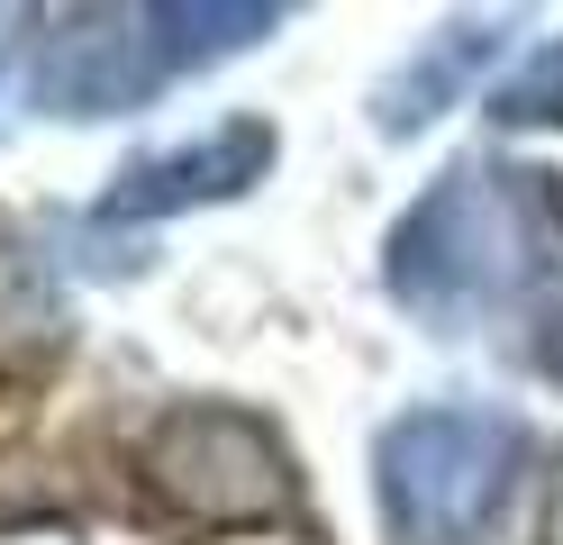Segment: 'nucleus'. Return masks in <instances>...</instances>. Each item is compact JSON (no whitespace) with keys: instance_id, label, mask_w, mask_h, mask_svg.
Listing matches in <instances>:
<instances>
[{"instance_id":"8","label":"nucleus","mask_w":563,"mask_h":545,"mask_svg":"<svg viewBox=\"0 0 563 545\" xmlns=\"http://www.w3.org/2000/svg\"><path fill=\"white\" fill-rule=\"evenodd\" d=\"M482 109H490L500 128H563V36H554V46H537L518 73H500Z\"/></svg>"},{"instance_id":"4","label":"nucleus","mask_w":563,"mask_h":545,"mask_svg":"<svg viewBox=\"0 0 563 545\" xmlns=\"http://www.w3.org/2000/svg\"><path fill=\"white\" fill-rule=\"evenodd\" d=\"M173 83L155 10H55L27 46V100L46 119H119Z\"/></svg>"},{"instance_id":"7","label":"nucleus","mask_w":563,"mask_h":545,"mask_svg":"<svg viewBox=\"0 0 563 545\" xmlns=\"http://www.w3.org/2000/svg\"><path fill=\"white\" fill-rule=\"evenodd\" d=\"M273 28H282V10H219V0H200V10L164 0V10H155V36H164L173 73H191V64H219V55H245V46H264Z\"/></svg>"},{"instance_id":"3","label":"nucleus","mask_w":563,"mask_h":545,"mask_svg":"<svg viewBox=\"0 0 563 545\" xmlns=\"http://www.w3.org/2000/svg\"><path fill=\"white\" fill-rule=\"evenodd\" d=\"M136 472L191 527H282L300 509L291 446L273 436V418L236 410V400H173L136 436Z\"/></svg>"},{"instance_id":"6","label":"nucleus","mask_w":563,"mask_h":545,"mask_svg":"<svg viewBox=\"0 0 563 545\" xmlns=\"http://www.w3.org/2000/svg\"><path fill=\"white\" fill-rule=\"evenodd\" d=\"M490 46H500V28H445L418 64H400L391 83L373 91V128L382 137H409V128H428L445 100H464L473 83V64H490Z\"/></svg>"},{"instance_id":"2","label":"nucleus","mask_w":563,"mask_h":545,"mask_svg":"<svg viewBox=\"0 0 563 545\" xmlns=\"http://www.w3.org/2000/svg\"><path fill=\"white\" fill-rule=\"evenodd\" d=\"M527 472V427L482 400H428L373 436V500L391 545H482Z\"/></svg>"},{"instance_id":"1","label":"nucleus","mask_w":563,"mask_h":545,"mask_svg":"<svg viewBox=\"0 0 563 545\" xmlns=\"http://www.w3.org/2000/svg\"><path fill=\"white\" fill-rule=\"evenodd\" d=\"M563 273V173L464 155L382 237V291L437 337L500 318Z\"/></svg>"},{"instance_id":"5","label":"nucleus","mask_w":563,"mask_h":545,"mask_svg":"<svg viewBox=\"0 0 563 545\" xmlns=\"http://www.w3.org/2000/svg\"><path fill=\"white\" fill-rule=\"evenodd\" d=\"M273 155H282L273 119H228V128H209L191 145H155V155L119 164L91 218H100V228H146V218H183V209L245 200L273 173Z\"/></svg>"},{"instance_id":"9","label":"nucleus","mask_w":563,"mask_h":545,"mask_svg":"<svg viewBox=\"0 0 563 545\" xmlns=\"http://www.w3.org/2000/svg\"><path fill=\"white\" fill-rule=\"evenodd\" d=\"M537 536L563 545V455H554V472H545V519H537Z\"/></svg>"}]
</instances>
